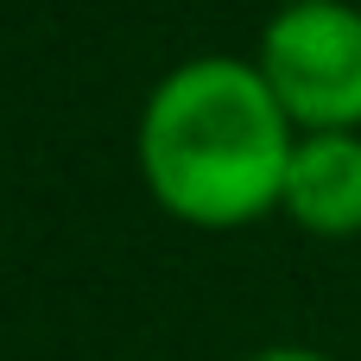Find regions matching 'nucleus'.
<instances>
[{
  "mask_svg": "<svg viewBox=\"0 0 361 361\" xmlns=\"http://www.w3.org/2000/svg\"><path fill=\"white\" fill-rule=\"evenodd\" d=\"M298 127L254 57H190L140 108L133 159L152 203L190 228H247L279 216Z\"/></svg>",
  "mask_w": 361,
  "mask_h": 361,
  "instance_id": "f257e3e1",
  "label": "nucleus"
},
{
  "mask_svg": "<svg viewBox=\"0 0 361 361\" xmlns=\"http://www.w3.org/2000/svg\"><path fill=\"white\" fill-rule=\"evenodd\" d=\"M267 89L298 133H361V6L286 0L254 51Z\"/></svg>",
  "mask_w": 361,
  "mask_h": 361,
  "instance_id": "f03ea898",
  "label": "nucleus"
},
{
  "mask_svg": "<svg viewBox=\"0 0 361 361\" xmlns=\"http://www.w3.org/2000/svg\"><path fill=\"white\" fill-rule=\"evenodd\" d=\"M279 216L317 241L361 235V133H298Z\"/></svg>",
  "mask_w": 361,
  "mask_h": 361,
  "instance_id": "7ed1b4c3",
  "label": "nucleus"
},
{
  "mask_svg": "<svg viewBox=\"0 0 361 361\" xmlns=\"http://www.w3.org/2000/svg\"><path fill=\"white\" fill-rule=\"evenodd\" d=\"M241 361H330L324 349H305V343H273V349H254Z\"/></svg>",
  "mask_w": 361,
  "mask_h": 361,
  "instance_id": "20e7f679",
  "label": "nucleus"
}]
</instances>
